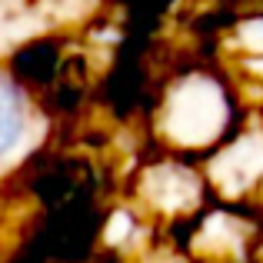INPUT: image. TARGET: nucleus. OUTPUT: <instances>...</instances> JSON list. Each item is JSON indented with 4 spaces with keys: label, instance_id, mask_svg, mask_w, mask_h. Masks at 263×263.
I'll return each instance as SVG.
<instances>
[{
    "label": "nucleus",
    "instance_id": "nucleus-1",
    "mask_svg": "<svg viewBox=\"0 0 263 263\" xmlns=\"http://www.w3.org/2000/svg\"><path fill=\"white\" fill-rule=\"evenodd\" d=\"M7 263H263V0H100L7 57Z\"/></svg>",
    "mask_w": 263,
    "mask_h": 263
}]
</instances>
